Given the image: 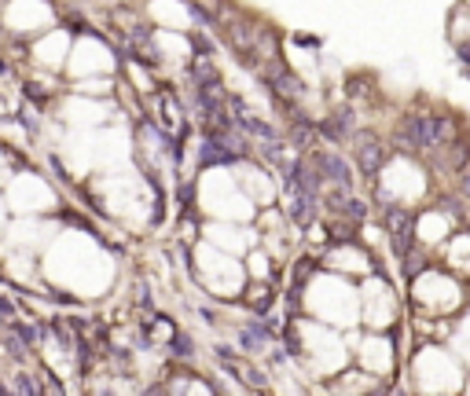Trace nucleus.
I'll return each mask as SVG.
<instances>
[{
	"mask_svg": "<svg viewBox=\"0 0 470 396\" xmlns=\"http://www.w3.org/2000/svg\"><path fill=\"white\" fill-rule=\"evenodd\" d=\"M335 239H342V242H349V239H352L349 224H335Z\"/></svg>",
	"mask_w": 470,
	"mask_h": 396,
	"instance_id": "423d86ee",
	"label": "nucleus"
},
{
	"mask_svg": "<svg viewBox=\"0 0 470 396\" xmlns=\"http://www.w3.org/2000/svg\"><path fill=\"white\" fill-rule=\"evenodd\" d=\"M386 228H390V242H393V250L397 253H408L412 250V228H415V217L408 209H401V206H393L386 213Z\"/></svg>",
	"mask_w": 470,
	"mask_h": 396,
	"instance_id": "f257e3e1",
	"label": "nucleus"
},
{
	"mask_svg": "<svg viewBox=\"0 0 470 396\" xmlns=\"http://www.w3.org/2000/svg\"><path fill=\"white\" fill-rule=\"evenodd\" d=\"M459 195H463V198L470 202V173H463V176H459Z\"/></svg>",
	"mask_w": 470,
	"mask_h": 396,
	"instance_id": "0eeeda50",
	"label": "nucleus"
},
{
	"mask_svg": "<svg viewBox=\"0 0 470 396\" xmlns=\"http://www.w3.org/2000/svg\"><path fill=\"white\" fill-rule=\"evenodd\" d=\"M349 132H352V114L349 110H335L324 121V136H331V140H346Z\"/></svg>",
	"mask_w": 470,
	"mask_h": 396,
	"instance_id": "7ed1b4c3",
	"label": "nucleus"
},
{
	"mask_svg": "<svg viewBox=\"0 0 470 396\" xmlns=\"http://www.w3.org/2000/svg\"><path fill=\"white\" fill-rule=\"evenodd\" d=\"M173 352H177V356H195V345H188L184 338H177L173 341Z\"/></svg>",
	"mask_w": 470,
	"mask_h": 396,
	"instance_id": "39448f33",
	"label": "nucleus"
},
{
	"mask_svg": "<svg viewBox=\"0 0 470 396\" xmlns=\"http://www.w3.org/2000/svg\"><path fill=\"white\" fill-rule=\"evenodd\" d=\"M382 162H386V151H382V143L375 140V136H357V165H360V173H368V176H375Z\"/></svg>",
	"mask_w": 470,
	"mask_h": 396,
	"instance_id": "f03ea898",
	"label": "nucleus"
},
{
	"mask_svg": "<svg viewBox=\"0 0 470 396\" xmlns=\"http://www.w3.org/2000/svg\"><path fill=\"white\" fill-rule=\"evenodd\" d=\"M206 81H221V73L213 67V59L202 51V56H195V62H191V84H206Z\"/></svg>",
	"mask_w": 470,
	"mask_h": 396,
	"instance_id": "20e7f679",
	"label": "nucleus"
}]
</instances>
